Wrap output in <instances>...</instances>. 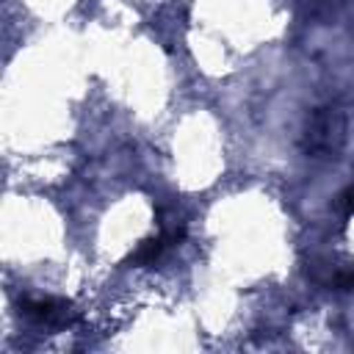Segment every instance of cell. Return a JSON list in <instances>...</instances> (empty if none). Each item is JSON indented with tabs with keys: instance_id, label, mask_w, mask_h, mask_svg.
<instances>
[{
	"instance_id": "obj_2",
	"label": "cell",
	"mask_w": 354,
	"mask_h": 354,
	"mask_svg": "<svg viewBox=\"0 0 354 354\" xmlns=\"http://www.w3.org/2000/svg\"><path fill=\"white\" fill-rule=\"evenodd\" d=\"M183 235V232H180ZM180 235H158V238H149V241H144L133 254H130V263H136V266H152L158 257H160V252L169 246V241H174V238H180Z\"/></svg>"
},
{
	"instance_id": "obj_1",
	"label": "cell",
	"mask_w": 354,
	"mask_h": 354,
	"mask_svg": "<svg viewBox=\"0 0 354 354\" xmlns=\"http://www.w3.org/2000/svg\"><path fill=\"white\" fill-rule=\"evenodd\" d=\"M25 315L39 321V324H66L69 321V310L64 301H55V299H36V301H25L22 304Z\"/></svg>"
},
{
	"instance_id": "obj_3",
	"label": "cell",
	"mask_w": 354,
	"mask_h": 354,
	"mask_svg": "<svg viewBox=\"0 0 354 354\" xmlns=\"http://www.w3.org/2000/svg\"><path fill=\"white\" fill-rule=\"evenodd\" d=\"M340 202L346 205V210H348V213H354V185H351V188H348V191L340 196Z\"/></svg>"
}]
</instances>
